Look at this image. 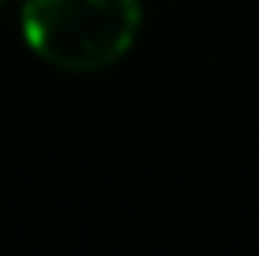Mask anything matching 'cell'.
<instances>
[{"label":"cell","mask_w":259,"mask_h":256,"mask_svg":"<svg viewBox=\"0 0 259 256\" xmlns=\"http://www.w3.org/2000/svg\"><path fill=\"white\" fill-rule=\"evenodd\" d=\"M139 0H26L23 38L60 72H102L136 46Z\"/></svg>","instance_id":"6da1fadb"},{"label":"cell","mask_w":259,"mask_h":256,"mask_svg":"<svg viewBox=\"0 0 259 256\" xmlns=\"http://www.w3.org/2000/svg\"><path fill=\"white\" fill-rule=\"evenodd\" d=\"M4 4H8V0H0V8H4Z\"/></svg>","instance_id":"7a4b0ae2"}]
</instances>
